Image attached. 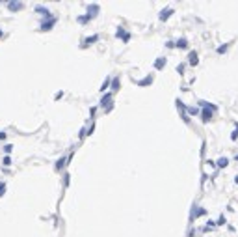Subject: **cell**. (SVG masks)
Listing matches in <instances>:
<instances>
[{
    "label": "cell",
    "instance_id": "cell-1",
    "mask_svg": "<svg viewBox=\"0 0 238 237\" xmlns=\"http://www.w3.org/2000/svg\"><path fill=\"white\" fill-rule=\"evenodd\" d=\"M212 116H214V112H212V110H209V108H203V110H201V120H203V123L210 122Z\"/></svg>",
    "mask_w": 238,
    "mask_h": 237
},
{
    "label": "cell",
    "instance_id": "cell-2",
    "mask_svg": "<svg viewBox=\"0 0 238 237\" xmlns=\"http://www.w3.org/2000/svg\"><path fill=\"white\" fill-rule=\"evenodd\" d=\"M206 213V209L203 207H197V205H194V209H192V220H195L197 216H201V215H205Z\"/></svg>",
    "mask_w": 238,
    "mask_h": 237
},
{
    "label": "cell",
    "instance_id": "cell-3",
    "mask_svg": "<svg viewBox=\"0 0 238 237\" xmlns=\"http://www.w3.org/2000/svg\"><path fill=\"white\" fill-rule=\"evenodd\" d=\"M173 13H175V9H173V8H166V9H162V13H160V21H166V19H169Z\"/></svg>",
    "mask_w": 238,
    "mask_h": 237
},
{
    "label": "cell",
    "instance_id": "cell-4",
    "mask_svg": "<svg viewBox=\"0 0 238 237\" xmlns=\"http://www.w3.org/2000/svg\"><path fill=\"white\" fill-rule=\"evenodd\" d=\"M97 13H99V6H97V4H91V6L88 8V17H89V19H93Z\"/></svg>",
    "mask_w": 238,
    "mask_h": 237
},
{
    "label": "cell",
    "instance_id": "cell-5",
    "mask_svg": "<svg viewBox=\"0 0 238 237\" xmlns=\"http://www.w3.org/2000/svg\"><path fill=\"white\" fill-rule=\"evenodd\" d=\"M117 37H121V39H123V41L126 43V41L130 39V34H128V32H125V30L119 26V28H117Z\"/></svg>",
    "mask_w": 238,
    "mask_h": 237
},
{
    "label": "cell",
    "instance_id": "cell-6",
    "mask_svg": "<svg viewBox=\"0 0 238 237\" xmlns=\"http://www.w3.org/2000/svg\"><path fill=\"white\" fill-rule=\"evenodd\" d=\"M188 62H190V65H197V64H199V58H197V52H195V50L188 54Z\"/></svg>",
    "mask_w": 238,
    "mask_h": 237
},
{
    "label": "cell",
    "instance_id": "cell-7",
    "mask_svg": "<svg viewBox=\"0 0 238 237\" xmlns=\"http://www.w3.org/2000/svg\"><path fill=\"white\" fill-rule=\"evenodd\" d=\"M227 164H229V159H227V157H220V159L216 161V166H218V168H225Z\"/></svg>",
    "mask_w": 238,
    "mask_h": 237
},
{
    "label": "cell",
    "instance_id": "cell-8",
    "mask_svg": "<svg viewBox=\"0 0 238 237\" xmlns=\"http://www.w3.org/2000/svg\"><path fill=\"white\" fill-rule=\"evenodd\" d=\"M164 65H166V58H164V56L156 58V62H154V69H162Z\"/></svg>",
    "mask_w": 238,
    "mask_h": 237
},
{
    "label": "cell",
    "instance_id": "cell-9",
    "mask_svg": "<svg viewBox=\"0 0 238 237\" xmlns=\"http://www.w3.org/2000/svg\"><path fill=\"white\" fill-rule=\"evenodd\" d=\"M110 101H112V95H110V93H106L104 97L100 99V107H104V105H108V107H110V105H112Z\"/></svg>",
    "mask_w": 238,
    "mask_h": 237
},
{
    "label": "cell",
    "instance_id": "cell-10",
    "mask_svg": "<svg viewBox=\"0 0 238 237\" xmlns=\"http://www.w3.org/2000/svg\"><path fill=\"white\" fill-rule=\"evenodd\" d=\"M54 23H56V19L52 17L50 21H47V23H43V24H41V30H50V28H52V24H54Z\"/></svg>",
    "mask_w": 238,
    "mask_h": 237
},
{
    "label": "cell",
    "instance_id": "cell-11",
    "mask_svg": "<svg viewBox=\"0 0 238 237\" xmlns=\"http://www.w3.org/2000/svg\"><path fill=\"white\" fill-rule=\"evenodd\" d=\"M8 8L11 9V11H15V9H21V8H22V2H9Z\"/></svg>",
    "mask_w": 238,
    "mask_h": 237
},
{
    "label": "cell",
    "instance_id": "cell-12",
    "mask_svg": "<svg viewBox=\"0 0 238 237\" xmlns=\"http://www.w3.org/2000/svg\"><path fill=\"white\" fill-rule=\"evenodd\" d=\"M175 47H179V49H186V47H188V41H186V39H184V37H180V39H179V41H177V43H175Z\"/></svg>",
    "mask_w": 238,
    "mask_h": 237
},
{
    "label": "cell",
    "instance_id": "cell-13",
    "mask_svg": "<svg viewBox=\"0 0 238 237\" xmlns=\"http://www.w3.org/2000/svg\"><path fill=\"white\" fill-rule=\"evenodd\" d=\"M229 45H231V43H227V45H220V47L216 49V52H218V54H223V52H227V49H229Z\"/></svg>",
    "mask_w": 238,
    "mask_h": 237
},
{
    "label": "cell",
    "instance_id": "cell-14",
    "mask_svg": "<svg viewBox=\"0 0 238 237\" xmlns=\"http://www.w3.org/2000/svg\"><path fill=\"white\" fill-rule=\"evenodd\" d=\"M119 86H121V79L115 77V79L112 80V90H119Z\"/></svg>",
    "mask_w": 238,
    "mask_h": 237
},
{
    "label": "cell",
    "instance_id": "cell-15",
    "mask_svg": "<svg viewBox=\"0 0 238 237\" xmlns=\"http://www.w3.org/2000/svg\"><path fill=\"white\" fill-rule=\"evenodd\" d=\"M151 82H153V77H145L143 80H140V86H147V84H151Z\"/></svg>",
    "mask_w": 238,
    "mask_h": 237
},
{
    "label": "cell",
    "instance_id": "cell-16",
    "mask_svg": "<svg viewBox=\"0 0 238 237\" xmlns=\"http://www.w3.org/2000/svg\"><path fill=\"white\" fill-rule=\"evenodd\" d=\"M186 110H188V114H190V116H197V114H201V112H199V108H194V107H188Z\"/></svg>",
    "mask_w": 238,
    "mask_h": 237
},
{
    "label": "cell",
    "instance_id": "cell-17",
    "mask_svg": "<svg viewBox=\"0 0 238 237\" xmlns=\"http://www.w3.org/2000/svg\"><path fill=\"white\" fill-rule=\"evenodd\" d=\"M35 11H37V13H41V15H47V17H48V9H47V8L37 6V8H35Z\"/></svg>",
    "mask_w": 238,
    "mask_h": 237
},
{
    "label": "cell",
    "instance_id": "cell-18",
    "mask_svg": "<svg viewBox=\"0 0 238 237\" xmlns=\"http://www.w3.org/2000/svg\"><path fill=\"white\" fill-rule=\"evenodd\" d=\"M214 226H216V222H214V220H206V226H205L203 230H205V231H209L210 228H214Z\"/></svg>",
    "mask_w": 238,
    "mask_h": 237
},
{
    "label": "cell",
    "instance_id": "cell-19",
    "mask_svg": "<svg viewBox=\"0 0 238 237\" xmlns=\"http://www.w3.org/2000/svg\"><path fill=\"white\" fill-rule=\"evenodd\" d=\"M99 39V36H91V37H86V45H91V43H95Z\"/></svg>",
    "mask_w": 238,
    "mask_h": 237
},
{
    "label": "cell",
    "instance_id": "cell-20",
    "mask_svg": "<svg viewBox=\"0 0 238 237\" xmlns=\"http://www.w3.org/2000/svg\"><path fill=\"white\" fill-rule=\"evenodd\" d=\"M238 138V123H236V127H234V131L231 133V140H236Z\"/></svg>",
    "mask_w": 238,
    "mask_h": 237
},
{
    "label": "cell",
    "instance_id": "cell-21",
    "mask_svg": "<svg viewBox=\"0 0 238 237\" xmlns=\"http://www.w3.org/2000/svg\"><path fill=\"white\" fill-rule=\"evenodd\" d=\"M108 86H110V79H106L104 82H103V86H100V92H104V90H108Z\"/></svg>",
    "mask_w": 238,
    "mask_h": 237
},
{
    "label": "cell",
    "instance_id": "cell-22",
    "mask_svg": "<svg viewBox=\"0 0 238 237\" xmlns=\"http://www.w3.org/2000/svg\"><path fill=\"white\" fill-rule=\"evenodd\" d=\"M225 222H227V219H225V215H221V216H220V219H218V222H216V224H218V226H223Z\"/></svg>",
    "mask_w": 238,
    "mask_h": 237
},
{
    "label": "cell",
    "instance_id": "cell-23",
    "mask_svg": "<svg viewBox=\"0 0 238 237\" xmlns=\"http://www.w3.org/2000/svg\"><path fill=\"white\" fill-rule=\"evenodd\" d=\"M2 163L6 164V166H9V164H11V157H9V155H6V157L2 159Z\"/></svg>",
    "mask_w": 238,
    "mask_h": 237
},
{
    "label": "cell",
    "instance_id": "cell-24",
    "mask_svg": "<svg viewBox=\"0 0 238 237\" xmlns=\"http://www.w3.org/2000/svg\"><path fill=\"white\" fill-rule=\"evenodd\" d=\"M78 21H80V23H82V24H86V23H89V21H91V19L88 17V15H86V17H80V19H78Z\"/></svg>",
    "mask_w": 238,
    "mask_h": 237
},
{
    "label": "cell",
    "instance_id": "cell-25",
    "mask_svg": "<svg viewBox=\"0 0 238 237\" xmlns=\"http://www.w3.org/2000/svg\"><path fill=\"white\" fill-rule=\"evenodd\" d=\"M63 164H65V159H60V161H58V163H56V168L60 170V168H62V166H63Z\"/></svg>",
    "mask_w": 238,
    "mask_h": 237
},
{
    "label": "cell",
    "instance_id": "cell-26",
    "mask_svg": "<svg viewBox=\"0 0 238 237\" xmlns=\"http://www.w3.org/2000/svg\"><path fill=\"white\" fill-rule=\"evenodd\" d=\"M4 149H6V153H11L13 146H11V144H6V146H4Z\"/></svg>",
    "mask_w": 238,
    "mask_h": 237
},
{
    "label": "cell",
    "instance_id": "cell-27",
    "mask_svg": "<svg viewBox=\"0 0 238 237\" xmlns=\"http://www.w3.org/2000/svg\"><path fill=\"white\" fill-rule=\"evenodd\" d=\"M6 192V183H0V196Z\"/></svg>",
    "mask_w": 238,
    "mask_h": 237
},
{
    "label": "cell",
    "instance_id": "cell-28",
    "mask_svg": "<svg viewBox=\"0 0 238 237\" xmlns=\"http://www.w3.org/2000/svg\"><path fill=\"white\" fill-rule=\"evenodd\" d=\"M177 71H179V73H184V64H180V65H177Z\"/></svg>",
    "mask_w": 238,
    "mask_h": 237
},
{
    "label": "cell",
    "instance_id": "cell-29",
    "mask_svg": "<svg viewBox=\"0 0 238 237\" xmlns=\"http://www.w3.org/2000/svg\"><path fill=\"white\" fill-rule=\"evenodd\" d=\"M6 138V133H0V140H4Z\"/></svg>",
    "mask_w": 238,
    "mask_h": 237
},
{
    "label": "cell",
    "instance_id": "cell-30",
    "mask_svg": "<svg viewBox=\"0 0 238 237\" xmlns=\"http://www.w3.org/2000/svg\"><path fill=\"white\" fill-rule=\"evenodd\" d=\"M234 183H236V185H238V175H236V178H234Z\"/></svg>",
    "mask_w": 238,
    "mask_h": 237
},
{
    "label": "cell",
    "instance_id": "cell-31",
    "mask_svg": "<svg viewBox=\"0 0 238 237\" xmlns=\"http://www.w3.org/2000/svg\"><path fill=\"white\" fill-rule=\"evenodd\" d=\"M234 161H238V155H236V157H234Z\"/></svg>",
    "mask_w": 238,
    "mask_h": 237
},
{
    "label": "cell",
    "instance_id": "cell-32",
    "mask_svg": "<svg viewBox=\"0 0 238 237\" xmlns=\"http://www.w3.org/2000/svg\"><path fill=\"white\" fill-rule=\"evenodd\" d=\"M0 37H2V30H0Z\"/></svg>",
    "mask_w": 238,
    "mask_h": 237
}]
</instances>
